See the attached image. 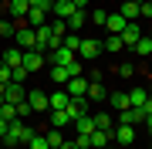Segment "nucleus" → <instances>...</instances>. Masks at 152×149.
Here are the masks:
<instances>
[{
  "label": "nucleus",
  "mask_w": 152,
  "mask_h": 149,
  "mask_svg": "<svg viewBox=\"0 0 152 149\" xmlns=\"http://www.w3.org/2000/svg\"><path fill=\"white\" fill-rule=\"evenodd\" d=\"M34 136H37V129H31L27 119H14L10 122V132L0 139V142H4V149H14V146H20V142H31Z\"/></svg>",
  "instance_id": "1"
},
{
  "label": "nucleus",
  "mask_w": 152,
  "mask_h": 149,
  "mask_svg": "<svg viewBox=\"0 0 152 149\" xmlns=\"http://www.w3.org/2000/svg\"><path fill=\"white\" fill-rule=\"evenodd\" d=\"M14 41H17V48H24V51H37V34H34V27H27V24H17Z\"/></svg>",
  "instance_id": "2"
},
{
  "label": "nucleus",
  "mask_w": 152,
  "mask_h": 149,
  "mask_svg": "<svg viewBox=\"0 0 152 149\" xmlns=\"http://www.w3.org/2000/svg\"><path fill=\"white\" fill-rule=\"evenodd\" d=\"M78 61H95L98 54H102V41H95V37H81V44H78Z\"/></svg>",
  "instance_id": "3"
},
{
  "label": "nucleus",
  "mask_w": 152,
  "mask_h": 149,
  "mask_svg": "<svg viewBox=\"0 0 152 149\" xmlns=\"http://www.w3.org/2000/svg\"><path fill=\"white\" fill-rule=\"evenodd\" d=\"M142 122H145V112L135 109V105H129V109L118 112V126H142Z\"/></svg>",
  "instance_id": "4"
},
{
  "label": "nucleus",
  "mask_w": 152,
  "mask_h": 149,
  "mask_svg": "<svg viewBox=\"0 0 152 149\" xmlns=\"http://www.w3.org/2000/svg\"><path fill=\"white\" fill-rule=\"evenodd\" d=\"M24 98H27V92H24V85H20V81H7V85H4V102L20 105Z\"/></svg>",
  "instance_id": "5"
},
{
  "label": "nucleus",
  "mask_w": 152,
  "mask_h": 149,
  "mask_svg": "<svg viewBox=\"0 0 152 149\" xmlns=\"http://www.w3.org/2000/svg\"><path fill=\"white\" fill-rule=\"evenodd\" d=\"M118 37H122V44H125V48H135V41L142 37V31H139V21H129V24L122 27V34H118Z\"/></svg>",
  "instance_id": "6"
},
{
  "label": "nucleus",
  "mask_w": 152,
  "mask_h": 149,
  "mask_svg": "<svg viewBox=\"0 0 152 149\" xmlns=\"http://www.w3.org/2000/svg\"><path fill=\"white\" fill-rule=\"evenodd\" d=\"M71 98H85L88 95V78L85 75H78V78H68V88H64Z\"/></svg>",
  "instance_id": "7"
},
{
  "label": "nucleus",
  "mask_w": 152,
  "mask_h": 149,
  "mask_svg": "<svg viewBox=\"0 0 152 149\" xmlns=\"http://www.w3.org/2000/svg\"><path fill=\"white\" fill-rule=\"evenodd\" d=\"M64 112L71 115V126H75V119H81V115H88V95H85V98H71Z\"/></svg>",
  "instance_id": "8"
},
{
  "label": "nucleus",
  "mask_w": 152,
  "mask_h": 149,
  "mask_svg": "<svg viewBox=\"0 0 152 149\" xmlns=\"http://www.w3.org/2000/svg\"><path fill=\"white\" fill-rule=\"evenodd\" d=\"M7 7H10L14 24H24V21H27V10H31V4H27V0H10Z\"/></svg>",
  "instance_id": "9"
},
{
  "label": "nucleus",
  "mask_w": 152,
  "mask_h": 149,
  "mask_svg": "<svg viewBox=\"0 0 152 149\" xmlns=\"http://www.w3.org/2000/svg\"><path fill=\"white\" fill-rule=\"evenodd\" d=\"M48 54H51V65H61V68H68L71 61H78L75 51H68V48H54V51H48Z\"/></svg>",
  "instance_id": "10"
},
{
  "label": "nucleus",
  "mask_w": 152,
  "mask_h": 149,
  "mask_svg": "<svg viewBox=\"0 0 152 149\" xmlns=\"http://www.w3.org/2000/svg\"><path fill=\"white\" fill-rule=\"evenodd\" d=\"M115 142L118 146H132L135 142V126H115Z\"/></svg>",
  "instance_id": "11"
},
{
  "label": "nucleus",
  "mask_w": 152,
  "mask_h": 149,
  "mask_svg": "<svg viewBox=\"0 0 152 149\" xmlns=\"http://www.w3.org/2000/svg\"><path fill=\"white\" fill-rule=\"evenodd\" d=\"M24 68H27L31 75L41 71V68H44V54H41V51H24Z\"/></svg>",
  "instance_id": "12"
},
{
  "label": "nucleus",
  "mask_w": 152,
  "mask_h": 149,
  "mask_svg": "<svg viewBox=\"0 0 152 149\" xmlns=\"http://www.w3.org/2000/svg\"><path fill=\"white\" fill-rule=\"evenodd\" d=\"M0 61H4L7 68H17V65H24V48H7L4 54H0Z\"/></svg>",
  "instance_id": "13"
},
{
  "label": "nucleus",
  "mask_w": 152,
  "mask_h": 149,
  "mask_svg": "<svg viewBox=\"0 0 152 149\" xmlns=\"http://www.w3.org/2000/svg\"><path fill=\"white\" fill-rule=\"evenodd\" d=\"M75 10H78V7L71 4V0H54V10H51V14H54L58 21H68V17L75 14Z\"/></svg>",
  "instance_id": "14"
},
{
  "label": "nucleus",
  "mask_w": 152,
  "mask_h": 149,
  "mask_svg": "<svg viewBox=\"0 0 152 149\" xmlns=\"http://www.w3.org/2000/svg\"><path fill=\"white\" fill-rule=\"evenodd\" d=\"M27 105H31L34 112H48V109H51V105H48V95H44V92H27Z\"/></svg>",
  "instance_id": "15"
},
{
  "label": "nucleus",
  "mask_w": 152,
  "mask_h": 149,
  "mask_svg": "<svg viewBox=\"0 0 152 149\" xmlns=\"http://www.w3.org/2000/svg\"><path fill=\"white\" fill-rule=\"evenodd\" d=\"M81 24H88V14L81 10V7H78V10L68 17V31H71V34H78V31H81Z\"/></svg>",
  "instance_id": "16"
},
{
  "label": "nucleus",
  "mask_w": 152,
  "mask_h": 149,
  "mask_svg": "<svg viewBox=\"0 0 152 149\" xmlns=\"http://www.w3.org/2000/svg\"><path fill=\"white\" fill-rule=\"evenodd\" d=\"M68 102H71L68 92H54V95H48V105H51L48 112H54V109H68Z\"/></svg>",
  "instance_id": "17"
},
{
  "label": "nucleus",
  "mask_w": 152,
  "mask_h": 149,
  "mask_svg": "<svg viewBox=\"0 0 152 149\" xmlns=\"http://www.w3.org/2000/svg\"><path fill=\"white\" fill-rule=\"evenodd\" d=\"M108 105H112L115 112L129 109V92H112V95H108Z\"/></svg>",
  "instance_id": "18"
},
{
  "label": "nucleus",
  "mask_w": 152,
  "mask_h": 149,
  "mask_svg": "<svg viewBox=\"0 0 152 149\" xmlns=\"http://www.w3.org/2000/svg\"><path fill=\"white\" fill-rule=\"evenodd\" d=\"M64 126H71V115L64 109H54L51 112V129H64Z\"/></svg>",
  "instance_id": "19"
},
{
  "label": "nucleus",
  "mask_w": 152,
  "mask_h": 149,
  "mask_svg": "<svg viewBox=\"0 0 152 149\" xmlns=\"http://www.w3.org/2000/svg\"><path fill=\"white\" fill-rule=\"evenodd\" d=\"M75 129H78V136H91V132H95V119H91V115L75 119Z\"/></svg>",
  "instance_id": "20"
},
{
  "label": "nucleus",
  "mask_w": 152,
  "mask_h": 149,
  "mask_svg": "<svg viewBox=\"0 0 152 149\" xmlns=\"http://www.w3.org/2000/svg\"><path fill=\"white\" fill-rule=\"evenodd\" d=\"M125 17L122 14H108V21H105V27H108V34H122V27H125Z\"/></svg>",
  "instance_id": "21"
},
{
  "label": "nucleus",
  "mask_w": 152,
  "mask_h": 149,
  "mask_svg": "<svg viewBox=\"0 0 152 149\" xmlns=\"http://www.w3.org/2000/svg\"><path fill=\"white\" fill-rule=\"evenodd\" d=\"M118 14L125 17V21H139V0H125Z\"/></svg>",
  "instance_id": "22"
},
{
  "label": "nucleus",
  "mask_w": 152,
  "mask_h": 149,
  "mask_svg": "<svg viewBox=\"0 0 152 149\" xmlns=\"http://www.w3.org/2000/svg\"><path fill=\"white\" fill-rule=\"evenodd\" d=\"M95 119V129H105V132H115V122H112V115L108 112H98V115H91Z\"/></svg>",
  "instance_id": "23"
},
{
  "label": "nucleus",
  "mask_w": 152,
  "mask_h": 149,
  "mask_svg": "<svg viewBox=\"0 0 152 149\" xmlns=\"http://www.w3.org/2000/svg\"><path fill=\"white\" fill-rule=\"evenodd\" d=\"M24 24H27V27H41V24H48V14H44V10H34V7H31V10H27V21H24Z\"/></svg>",
  "instance_id": "24"
},
{
  "label": "nucleus",
  "mask_w": 152,
  "mask_h": 149,
  "mask_svg": "<svg viewBox=\"0 0 152 149\" xmlns=\"http://www.w3.org/2000/svg\"><path fill=\"white\" fill-rule=\"evenodd\" d=\"M132 51H135V54H142V58H149V54H152V37H149V34H142Z\"/></svg>",
  "instance_id": "25"
},
{
  "label": "nucleus",
  "mask_w": 152,
  "mask_h": 149,
  "mask_svg": "<svg viewBox=\"0 0 152 149\" xmlns=\"http://www.w3.org/2000/svg\"><path fill=\"white\" fill-rule=\"evenodd\" d=\"M102 51L115 54V51H125V44H122V37H118V34H108V41H102Z\"/></svg>",
  "instance_id": "26"
},
{
  "label": "nucleus",
  "mask_w": 152,
  "mask_h": 149,
  "mask_svg": "<svg viewBox=\"0 0 152 149\" xmlns=\"http://www.w3.org/2000/svg\"><path fill=\"white\" fill-rule=\"evenodd\" d=\"M145 102H149V88H132L129 92V105L139 109V105H145Z\"/></svg>",
  "instance_id": "27"
},
{
  "label": "nucleus",
  "mask_w": 152,
  "mask_h": 149,
  "mask_svg": "<svg viewBox=\"0 0 152 149\" xmlns=\"http://www.w3.org/2000/svg\"><path fill=\"white\" fill-rule=\"evenodd\" d=\"M88 98L105 102V85H102V78H98V81H88Z\"/></svg>",
  "instance_id": "28"
},
{
  "label": "nucleus",
  "mask_w": 152,
  "mask_h": 149,
  "mask_svg": "<svg viewBox=\"0 0 152 149\" xmlns=\"http://www.w3.org/2000/svg\"><path fill=\"white\" fill-rule=\"evenodd\" d=\"M44 139H48V146H51V149H61V146H64V136H61V129H48V132H44Z\"/></svg>",
  "instance_id": "29"
},
{
  "label": "nucleus",
  "mask_w": 152,
  "mask_h": 149,
  "mask_svg": "<svg viewBox=\"0 0 152 149\" xmlns=\"http://www.w3.org/2000/svg\"><path fill=\"white\" fill-rule=\"evenodd\" d=\"M51 78H54L58 85H68V78H71V75H68V68H61V65H51Z\"/></svg>",
  "instance_id": "30"
},
{
  "label": "nucleus",
  "mask_w": 152,
  "mask_h": 149,
  "mask_svg": "<svg viewBox=\"0 0 152 149\" xmlns=\"http://www.w3.org/2000/svg\"><path fill=\"white\" fill-rule=\"evenodd\" d=\"M0 119L14 122V119H17V105H10V102H0Z\"/></svg>",
  "instance_id": "31"
},
{
  "label": "nucleus",
  "mask_w": 152,
  "mask_h": 149,
  "mask_svg": "<svg viewBox=\"0 0 152 149\" xmlns=\"http://www.w3.org/2000/svg\"><path fill=\"white\" fill-rule=\"evenodd\" d=\"M27 75H31V71H27V68H24V65L10 68V81H20V85H24V81H27Z\"/></svg>",
  "instance_id": "32"
},
{
  "label": "nucleus",
  "mask_w": 152,
  "mask_h": 149,
  "mask_svg": "<svg viewBox=\"0 0 152 149\" xmlns=\"http://www.w3.org/2000/svg\"><path fill=\"white\" fill-rule=\"evenodd\" d=\"M51 24V31H54V37H64V34H68V21H58V17H54V21H48Z\"/></svg>",
  "instance_id": "33"
},
{
  "label": "nucleus",
  "mask_w": 152,
  "mask_h": 149,
  "mask_svg": "<svg viewBox=\"0 0 152 149\" xmlns=\"http://www.w3.org/2000/svg\"><path fill=\"white\" fill-rule=\"evenodd\" d=\"M27 4L34 7V10H44V14H51V10H54V0H27Z\"/></svg>",
  "instance_id": "34"
},
{
  "label": "nucleus",
  "mask_w": 152,
  "mask_h": 149,
  "mask_svg": "<svg viewBox=\"0 0 152 149\" xmlns=\"http://www.w3.org/2000/svg\"><path fill=\"white\" fill-rule=\"evenodd\" d=\"M27 149H51V146H48V139H44V132H37V136L27 142Z\"/></svg>",
  "instance_id": "35"
},
{
  "label": "nucleus",
  "mask_w": 152,
  "mask_h": 149,
  "mask_svg": "<svg viewBox=\"0 0 152 149\" xmlns=\"http://www.w3.org/2000/svg\"><path fill=\"white\" fill-rule=\"evenodd\" d=\"M14 31H17L14 21H0V37H14Z\"/></svg>",
  "instance_id": "36"
},
{
  "label": "nucleus",
  "mask_w": 152,
  "mask_h": 149,
  "mask_svg": "<svg viewBox=\"0 0 152 149\" xmlns=\"http://www.w3.org/2000/svg\"><path fill=\"white\" fill-rule=\"evenodd\" d=\"M105 21H108V14H105V10H95L91 17H88V24H102V27H105Z\"/></svg>",
  "instance_id": "37"
},
{
  "label": "nucleus",
  "mask_w": 152,
  "mask_h": 149,
  "mask_svg": "<svg viewBox=\"0 0 152 149\" xmlns=\"http://www.w3.org/2000/svg\"><path fill=\"white\" fill-rule=\"evenodd\" d=\"M139 17H152V0H139Z\"/></svg>",
  "instance_id": "38"
},
{
  "label": "nucleus",
  "mask_w": 152,
  "mask_h": 149,
  "mask_svg": "<svg viewBox=\"0 0 152 149\" xmlns=\"http://www.w3.org/2000/svg\"><path fill=\"white\" fill-rule=\"evenodd\" d=\"M31 112H34V109H31V105H27V98H24L20 105H17V119H27Z\"/></svg>",
  "instance_id": "39"
},
{
  "label": "nucleus",
  "mask_w": 152,
  "mask_h": 149,
  "mask_svg": "<svg viewBox=\"0 0 152 149\" xmlns=\"http://www.w3.org/2000/svg\"><path fill=\"white\" fill-rule=\"evenodd\" d=\"M115 75H122V78H132V75H135V68H132L129 61H125V65H118V71H115Z\"/></svg>",
  "instance_id": "40"
},
{
  "label": "nucleus",
  "mask_w": 152,
  "mask_h": 149,
  "mask_svg": "<svg viewBox=\"0 0 152 149\" xmlns=\"http://www.w3.org/2000/svg\"><path fill=\"white\" fill-rule=\"evenodd\" d=\"M68 75H71V78H78V75H85V71H81V61H71V65H68Z\"/></svg>",
  "instance_id": "41"
},
{
  "label": "nucleus",
  "mask_w": 152,
  "mask_h": 149,
  "mask_svg": "<svg viewBox=\"0 0 152 149\" xmlns=\"http://www.w3.org/2000/svg\"><path fill=\"white\" fill-rule=\"evenodd\" d=\"M7 81H10V68L0 61V85H7Z\"/></svg>",
  "instance_id": "42"
},
{
  "label": "nucleus",
  "mask_w": 152,
  "mask_h": 149,
  "mask_svg": "<svg viewBox=\"0 0 152 149\" xmlns=\"http://www.w3.org/2000/svg\"><path fill=\"white\" fill-rule=\"evenodd\" d=\"M75 142H78V149H91V136H78Z\"/></svg>",
  "instance_id": "43"
},
{
  "label": "nucleus",
  "mask_w": 152,
  "mask_h": 149,
  "mask_svg": "<svg viewBox=\"0 0 152 149\" xmlns=\"http://www.w3.org/2000/svg\"><path fill=\"white\" fill-rule=\"evenodd\" d=\"M7 132H10V122H7V119H0V139H4Z\"/></svg>",
  "instance_id": "44"
},
{
  "label": "nucleus",
  "mask_w": 152,
  "mask_h": 149,
  "mask_svg": "<svg viewBox=\"0 0 152 149\" xmlns=\"http://www.w3.org/2000/svg\"><path fill=\"white\" fill-rule=\"evenodd\" d=\"M142 126L149 129V136H152V115H145V122H142Z\"/></svg>",
  "instance_id": "45"
},
{
  "label": "nucleus",
  "mask_w": 152,
  "mask_h": 149,
  "mask_svg": "<svg viewBox=\"0 0 152 149\" xmlns=\"http://www.w3.org/2000/svg\"><path fill=\"white\" fill-rule=\"evenodd\" d=\"M71 4H75V7H81V10H85V7H88V0H71Z\"/></svg>",
  "instance_id": "46"
},
{
  "label": "nucleus",
  "mask_w": 152,
  "mask_h": 149,
  "mask_svg": "<svg viewBox=\"0 0 152 149\" xmlns=\"http://www.w3.org/2000/svg\"><path fill=\"white\" fill-rule=\"evenodd\" d=\"M61 149H78V142H64V146H61Z\"/></svg>",
  "instance_id": "47"
},
{
  "label": "nucleus",
  "mask_w": 152,
  "mask_h": 149,
  "mask_svg": "<svg viewBox=\"0 0 152 149\" xmlns=\"http://www.w3.org/2000/svg\"><path fill=\"white\" fill-rule=\"evenodd\" d=\"M0 102H4V85H0Z\"/></svg>",
  "instance_id": "48"
},
{
  "label": "nucleus",
  "mask_w": 152,
  "mask_h": 149,
  "mask_svg": "<svg viewBox=\"0 0 152 149\" xmlns=\"http://www.w3.org/2000/svg\"><path fill=\"white\" fill-rule=\"evenodd\" d=\"M149 95H152V85H149Z\"/></svg>",
  "instance_id": "49"
},
{
  "label": "nucleus",
  "mask_w": 152,
  "mask_h": 149,
  "mask_svg": "<svg viewBox=\"0 0 152 149\" xmlns=\"http://www.w3.org/2000/svg\"><path fill=\"white\" fill-rule=\"evenodd\" d=\"M0 149H4V142H0Z\"/></svg>",
  "instance_id": "50"
},
{
  "label": "nucleus",
  "mask_w": 152,
  "mask_h": 149,
  "mask_svg": "<svg viewBox=\"0 0 152 149\" xmlns=\"http://www.w3.org/2000/svg\"><path fill=\"white\" fill-rule=\"evenodd\" d=\"M149 37H152V31H149Z\"/></svg>",
  "instance_id": "51"
},
{
  "label": "nucleus",
  "mask_w": 152,
  "mask_h": 149,
  "mask_svg": "<svg viewBox=\"0 0 152 149\" xmlns=\"http://www.w3.org/2000/svg\"><path fill=\"white\" fill-rule=\"evenodd\" d=\"M0 4H4V0H0Z\"/></svg>",
  "instance_id": "52"
},
{
  "label": "nucleus",
  "mask_w": 152,
  "mask_h": 149,
  "mask_svg": "<svg viewBox=\"0 0 152 149\" xmlns=\"http://www.w3.org/2000/svg\"><path fill=\"white\" fill-rule=\"evenodd\" d=\"M105 149H108V146H105Z\"/></svg>",
  "instance_id": "53"
},
{
  "label": "nucleus",
  "mask_w": 152,
  "mask_h": 149,
  "mask_svg": "<svg viewBox=\"0 0 152 149\" xmlns=\"http://www.w3.org/2000/svg\"><path fill=\"white\" fill-rule=\"evenodd\" d=\"M149 58H152V54H149Z\"/></svg>",
  "instance_id": "54"
}]
</instances>
